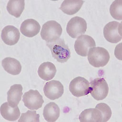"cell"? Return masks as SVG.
<instances>
[{"label":"cell","instance_id":"1","mask_svg":"<svg viewBox=\"0 0 122 122\" xmlns=\"http://www.w3.org/2000/svg\"><path fill=\"white\" fill-rule=\"evenodd\" d=\"M46 45L51 50L53 57L59 62H66L70 58L71 51L64 39L60 38L52 42H46Z\"/></svg>","mask_w":122,"mask_h":122},{"label":"cell","instance_id":"2","mask_svg":"<svg viewBox=\"0 0 122 122\" xmlns=\"http://www.w3.org/2000/svg\"><path fill=\"white\" fill-rule=\"evenodd\" d=\"M87 59L91 65L95 68L103 67L109 61L110 55L106 49L101 47H94L89 50Z\"/></svg>","mask_w":122,"mask_h":122},{"label":"cell","instance_id":"3","mask_svg":"<svg viewBox=\"0 0 122 122\" xmlns=\"http://www.w3.org/2000/svg\"><path fill=\"white\" fill-rule=\"evenodd\" d=\"M62 33V28L60 24L55 20H50L43 25L40 35L43 40L49 42L60 38Z\"/></svg>","mask_w":122,"mask_h":122},{"label":"cell","instance_id":"4","mask_svg":"<svg viewBox=\"0 0 122 122\" xmlns=\"http://www.w3.org/2000/svg\"><path fill=\"white\" fill-rule=\"evenodd\" d=\"M69 89L75 97L86 96L90 93V83L84 78L77 76L71 81Z\"/></svg>","mask_w":122,"mask_h":122},{"label":"cell","instance_id":"5","mask_svg":"<svg viewBox=\"0 0 122 122\" xmlns=\"http://www.w3.org/2000/svg\"><path fill=\"white\" fill-rule=\"evenodd\" d=\"M87 29V24L85 20L80 17L75 16L71 18L66 26V31L70 36L76 38L84 34Z\"/></svg>","mask_w":122,"mask_h":122},{"label":"cell","instance_id":"6","mask_svg":"<svg viewBox=\"0 0 122 122\" xmlns=\"http://www.w3.org/2000/svg\"><path fill=\"white\" fill-rule=\"evenodd\" d=\"M90 84V93L94 99L101 101L107 97L109 92V87L105 79L97 78L92 81Z\"/></svg>","mask_w":122,"mask_h":122},{"label":"cell","instance_id":"7","mask_svg":"<svg viewBox=\"0 0 122 122\" xmlns=\"http://www.w3.org/2000/svg\"><path fill=\"white\" fill-rule=\"evenodd\" d=\"M103 35L105 39L110 43H118L121 40L122 22L116 21L109 22L103 29Z\"/></svg>","mask_w":122,"mask_h":122},{"label":"cell","instance_id":"8","mask_svg":"<svg viewBox=\"0 0 122 122\" xmlns=\"http://www.w3.org/2000/svg\"><path fill=\"white\" fill-rule=\"evenodd\" d=\"M24 105L30 110H38L41 108L44 101L42 96L37 90H30L22 97Z\"/></svg>","mask_w":122,"mask_h":122},{"label":"cell","instance_id":"9","mask_svg":"<svg viewBox=\"0 0 122 122\" xmlns=\"http://www.w3.org/2000/svg\"><path fill=\"white\" fill-rule=\"evenodd\" d=\"M96 43L93 38L88 35H81L75 41L74 48L76 53L82 57H86L89 50L96 46Z\"/></svg>","mask_w":122,"mask_h":122},{"label":"cell","instance_id":"10","mask_svg":"<svg viewBox=\"0 0 122 122\" xmlns=\"http://www.w3.org/2000/svg\"><path fill=\"white\" fill-rule=\"evenodd\" d=\"M44 92L47 98L50 100H56L62 96L64 92V86L58 81H50L45 85Z\"/></svg>","mask_w":122,"mask_h":122},{"label":"cell","instance_id":"11","mask_svg":"<svg viewBox=\"0 0 122 122\" xmlns=\"http://www.w3.org/2000/svg\"><path fill=\"white\" fill-rule=\"evenodd\" d=\"M20 32L18 29L12 25H7L2 30L1 37L3 42L9 46L18 43L20 38Z\"/></svg>","mask_w":122,"mask_h":122},{"label":"cell","instance_id":"12","mask_svg":"<svg viewBox=\"0 0 122 122\" xmlns=\"http://www.w3.org/2000/svg\"><path fill=\"white\" fill-rule=\"evenodd\" d=\"M41 29L38 22L33 19H26L21 24L20 30L24 36L32 38L38 35Z\"/></svg>","mask_w":122,"mask_h":122},{"label":"cell","instance_id":"13","mask_svg":"<svg viewBox=\"0 0 122 122\" xmlns=\"http://www.w3.org/2000/svg\"><path fill=\"white\" fill-rule=\"evenodd\" d=\"M0 112L3 118L10 121H16L20 115L18 106L14 107H11L8 102H6L2 105L0 108Z\"/></svg>","mask_w":122,"mask_h":122},{"label":"cell","instance_id":"14","mask_svg":"<svg viewBox=\"0 0 122 122\" xmlns=\"http://www.w3.org/2000/svg\"><path fill=\"white\" fill-rule=\"evenodd\" d=\"M22 86L20 84H14L10 87L7 92V100L9 104L11 107H16L22 99Z\"/></svg>","mask_w":122,"mask_h":122},{"label":"cell","instance_id":"15","mask_svg":"<svg viewBox=\"0 0 122 122\" xmlns=\"http://www.w3.org/2000/svg\"><path fill=\"white\" fill-rule=\"evenodd\" d=\"M81 122H102L101 112L97 108H89L84 110L79 116Z\"/></svg>","mask_w":122,"mask_h":122},{"label":"cell","instance_id":"16","mask_svg":"<svg viewBox=\"0 0 122 122\" xmlns=\"http://www.w3.org/2000/svg\"><path fill=\"white\" fill-rule=\"evenodd\" d=\"M57 69L54 64L47 61L42 63L38 69L39 76L44 80L50 81L56 75Z\"/></svg>","mask_w":122,"mask_h":122},{"label":"cell","instance_id":"17","mask_svg":"<svg viewBox=\"0 0 122 122\" xmlns=\"http://www.w3.org/2000/svg\"><path fill=\"white\" fill-rule=\"evenodd\" d=\"M84 2L82 0H66L63 2L60 9L66 14L72 15L80 10Z\"/></svg>","mask_w":122,"mask_h":122},{"label":"cell","instance_id":"18","mask_svg":"<svg viewBox=\"0 0 122 122\" xmlns=\"http://www.w3.org/2000/svg\"><path fill=\"white\" fill-rule=\"evenodd\" d=\"M60 109L54 102H50L46 105L44 108L43 115L47 122H56L60 116Z\"/></svg>","mask_w":122,"mask_h":122},{"label":"cell","instance_id":"19","mask_svg":"<svg viewBox=\"0 0 122 122\" xmlns=\"http://www.w3.org/2000/svg\"><path fill=\"white\" fill-rule=\"evenodd\" d=\"M2 64L5 70L12 75H18L21 72V64L18 60L14 58L6 57L2 60Z\"/></svg>","mask_w":122,"mask_h":122},{"label":"cell","instance_id":"20","mask_svg":"<svg viewBox=\"0 0 122 122\" xmlns=\"http://www.w3.org/2000/svg\"><path fill=\"white\" fill-rule=\"evenodd\" d=\"M25 6L24 0H10L7 3V9L10 14L18 18L23 12Z\"/></svg>","mask_w":122,"mask_h":122},{"label":"cell","instance_id":"21","mask_svg":"<svg viewBox=\"0 0 122 122\" xmlns=\"http://www.w3.org/2000/svg\"><path fill=\"white\" fill-rule=\"evenodd\" d=\"M122 0L114 1L110 7V13L112 16L118 20H122Z\"/></svg>","mask_w":122,"mask_h":122},{"label":"cell","instance_id":"22","mask_svg":"<svg viewBox=\"0 0 122 122\" xmlns=\"http://www.w3.org/2000/svg\"><path fill=\"white\" fill-rule=\"evenodd\" d=\"M40 115L36 111L28 110L26 113H22L18 120V122H39Z\"/></svg>","mask_w":122,"mask_h":122},{"label":"cell","instance_id":"23","mask_svg":"<svg viewBox=\"0 0 122 122\" xmlns=\"http://www.w3.org/2000/svg\"><path fill=\"white\" fill-rule=\"evenodd\" d=\"M95 108L101 112L103 117L102 122H107L110 119L112 115V112L110 107L107 104L100 103L97 104Z\"/></svg>","mask_w":122,"mask_h":122}]
</instances>
